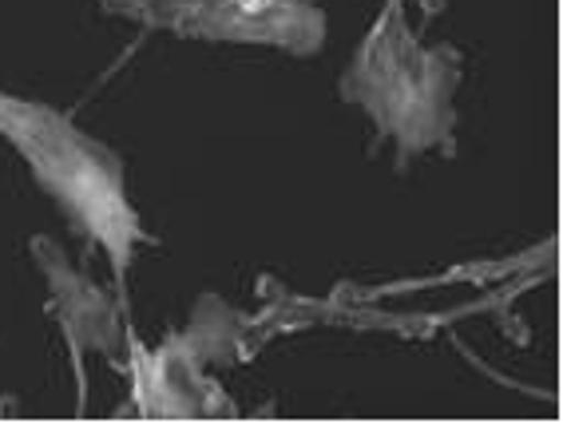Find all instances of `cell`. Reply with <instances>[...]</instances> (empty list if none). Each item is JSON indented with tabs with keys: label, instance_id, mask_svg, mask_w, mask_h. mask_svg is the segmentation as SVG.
<instances>
[{
	"label": "cell",
	"instance_id": "obj_7",
	"mask_svg": "<svg viewBox=\"0 0 563 424\" xmlns=\"http://www.w3.org/2000/svg\"><path fill=\"white\" fill-rule=\"evenodd\" d=\"M417 4H421V12L433 21V16H441V12H444V4H449V0H417Z\"/></svg>",
	"mask_w": 563,
	"mask_h": 424
},
{
	"label": "cell",
	"instance_id": "obj_5",
	"mask_svg": "<svg viewBox=\"0 0 563 424\" xmlns=\"http://www.w3.org/2000/svg\"><path fill=\"white\" fill-rule=\"evenodd\" d=\"M29 254L36 270H41L44 286H48V313L56 330H60L64 345H68V361L76 373V397L88 393V373H84V357L100 354L111 369H120L123 361V342H128V317H123L120 293H108L96 278L68 263L56 238L36 234L29 243Z\"/></svg>",
	"mask_w": 563,
	"mask_h": 424
},
{
	"label": "cell",
	"instance_id": "obj_3",
	"mask_svg": "<svg viewBox=\"0 0 563 424\" xmlns=\"http://www.w3.org/2000/svg\"><path fill=\"white\" fill-rule=\"evenodd\" d=\"M251 313H239L219 293H202L191 322L159 345H143L128 325L120 369L128 373L131 413L143 421H191V416H234V401L207 369L242 365L258 354Z\"/></svg>",
	"mask_w": 563,
	"mask_h": 424
},
{
	"label": "cell",
	"instance_id": "obj_1",
	"mask_svg": "<svg viewBox=\"0 0 563 424\" xmlns=\"http://www.w3.org/2000/svg\"><path fill=\"white\" fill-rule=\"evenodd\" d=\"M0 140L21 155L41 191L56 202L68 226L100 246L115 274V293H128V274L140 246H155L128 191L123 159L80 123L32 96L0 88Z\"/></svg>",
	"mask_w": 563,
	"mask_h": 424
},
{
	"label": "cell",
	"instance_id": "obj_2",
	"mask_svg": "<svg viewBox=\"0 0 563 424\" xmlns=\"http://www.w3.org/2000/svg\"><path fill=\"white\" fill-rule=\"evenodd\" d=\"M464 56L453 44H424L405 0H382L377 21L353 48L338 91L397 152V171L429 152L456 155V91Z\"/></svg>",
	"mask_w": 563,
	"mask_h": 424
},
{
	"label": "cell",
	"instance_id": "obj_6",
	"mask_svg": "<svg viewBox=\"0 0 563 424\" xmlns=\"http://www.w3.org/2000/svg\"><path fill=\"white\" fill-rule=\"evenodd\" d=\"M536 270H555V238H548L543 246H532V250H520L512 258H496V263H464L456 270H444L437 278H405V282H389V286H369V290H353V286H342L333 290V298H345V302H382V298H393V293H412V290H433V286L444 282H468V286H484V282H504V278H523V274Z\"/></svg>",
	"mask_w": 563,
	"mask_h": 424
},
{
	"label": "cell",
	"instance_id": "obj_4",
	"mask_svg": "<svg viewBox=\"0 0 563 424\" xmlns=\"http://www.w3.org/2000/svg\"><path fill=\"white\" fill-rule=\"evenodd\" d=\"M108 16L202 44H258L290 56L322 52L330 24L318 0H96Z\"/></svg>",
	"mask_w": 563,
	"mask_h": 424
}]
</instances>
